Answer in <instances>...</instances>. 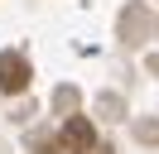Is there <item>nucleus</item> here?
<instances>
[{
	"mask_svg": "<svg viewBox=\"0 0 159 154\" xmlns=\"http://www.w3.org/2000/svg\"><path fill=\"white\" fill-rule=\"evenodd\" d=\"M29 87V63H24L20 53H0V92H24Z\"/></svg>",
	"mask_w": 159,
	"mask_h": 154,
	"instance_id": "nucleus-2",
	"label": "nucleus"
},
{
	"mask_svg": "<svg viewBox=\"0 0 159 154\" xmlns=\"http://www.w3.org/2000/svg\"><path fill=\"white\" fill-rule=\"evenodd\" d=\"M39 154H63V144H53V140H43V144H39Z\"/></svg>",
	"mask_w": 159,
	"mask_h": 154,
	"instance_id": "nucleus-3",
	"label": "nucleus"
},
{
	"mask_svg": "<svg viewBox=\"0 0 159 154\" xmlns=\"http://www.w3.org/2000/svg\"><path fill=\"white\" fill-rule=\"evenodd\" d=\"M63 149H72V154H92L97 149V130H92L87 116H72V120L63 125Z\"/></svg>",
	"mask_w": 159,
	"mask_h": 154,
	"instance_id": "nucleus-1",
	"label": "nucleus"
}]
</instances>
